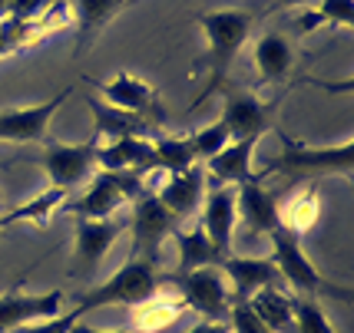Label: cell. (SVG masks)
<instances>
[{
  "label": "cell",
  "instance_id": "obj_20",
  "mask_svg": "<svg viewBox=\"0 0 354 333\" xmlns=\"http://www.w3.org/2000/svg\"><path fill=\"white\" fill-rule=\"evenodd\" d=\"M90 112H93V125H96V139H106V142L129 136L146 139L156 122L146 119V116H136V112H123V109L106 106L100 96H90Z\"/></svg>",
  "mask_w": 354,
  "mask_h": 333
},
{
  "label": "cell",
  "instance_id": "obj_32",
  "mask_svg": "<svg viewBox=\"0 0 354 333\" xmlns=\"http://www.w3.org/2000/svg\"><path fill=\"white\" fill-rule=\"evenodd\" d=\"M80 317H83V310H80V307H73V310L57 314V317L33 320V323H27V327H20V330H14V333H70L80 323Z\"/></svg>",
  "mask_w": 354,
  "mask_h": 333
},
{
  "label": "cell",
  "instance_id": "obj_11",
  "mask_svg": "<svg viewBox=\"0 0 354 333\" xmlns=\"http://www.w3.org/2000/svg\"><path fill=\"white\" fill-rule=\"evenodd\" d=\"M63 303V290H50V294H24L20 287H10L0 294V333H14L27 327L33 320L57 317Z\"/></svg>",
  "mask_w": 354,
  "mask_h": 333
},
{
  "label": "cell",
  "instance_id": "obj_29",
  "mask_svg": "<svg viewBox=\"0 0 354 333\" xmlns=\"http://www.w3.org/2000/svg\"><path fill=\"white\" fill-rule=\"evenodd\" d=\"M292 327L295 333H335V327L324 317L322 303L311 297H292Z\"/></svg>",
  "mask_w": 354,
  "mask_h": 333
},
{
  "label": "cell",
  "instance_id": "obj_1",
  "mask_svg": "<svg viewBox=\"0 0 354 333\" xmlns=\"http://www.w3.org/2000/svg\"><path fill=\"white\" fill-rule=\"evenodd\" d=\"M199 27H202V33H205V60H199L196 66H199V70L209 66V83L202 86L196 106L225 86L229 66L235 63L239 50L245 46L248 33H252V14H248V10H239V7L209 10V14L199 17Z\"/></svg>",
  "mask_w": 354,
  "mask_h": 333
},
{
  "label": "cell",
  "instance_id": "obj_21",
  "mask_svg": "<svg viewBox=\"0 0 354 333\" xmlns=\"http://www.w3.org/2000/svg\"><path fill=\"white\" fill-rule=\"evenodd\" d=\"M295 50L281 33H265L255 43V70L262 83H281L292 76Z\"/></svg>",
  "mask_w": 354,
  "mask_h": 333
},
{
  "label": "cell",
  "instance_id": "obj_14",
  "mask_svg": "<svg viewBox=\"0 0 354 333\" xmlns=\"http://www.w3.org/2000/svg\"><path fill=\"white\" fill-rule=\"evenodd\" d=\"M235 221H239V214H235V188L232 185L205 188V195H202V231L209 234V241L216 244V251L222 258L229 254Z\"/></svg>",
  "mask_w": 354,
  "mask_h": 333
},
{
  "label": "cell",
  "instance_id": "obj_3",
  "mask_svg": "<svg viewBox=\"0 0 354 333\" xmlns=\"http://www.w3.org/2000/svg\"><path fill=\"white\" fill-rule=\"evenodd\" d=\"M153 294H159V274H156V264L149 261L129 258L120 268V271L109 277L106 284H96V287L83 290L77 297V307L83 314H90L96 307H136V303L149 301Z\"/></svg>",
  "mask_w": 354,
  "mask_h": 333
},
{
  "label": "cell",
  "instance_id": "obj_18",
  "mask_svg": "<svg viewBox=\"0 0 354 333\" xmlns=\"http://www.w3.org/2000/svg\"><path fill=\"white\" fill-rule=\"evenodd\" d=\"M96 165L100 172H123V168H133V172H153L156 168V155H153V142L149 139H113V142H100L96 145Z\"/></svg>",
  "mask_w": 354,
  "mask_h": 333
},
{
  "label": "cell",
  "instance_id": "obj_40",
  "mask_svg": "<svg viewBox=\"0 0 354 333\" xmlns=\"http://www.w3.org/2000/svg\"><path fill=\"white\" fill-rule=\"evenodd\" d=\"M0 168H7V165H3V162H0Z\"/></svg>",
  "mask_w": 354,
  "mask_h": 333
},
{
  "label": "cell",
  "instance_id": "obj_10",
  "mask_svg": "<svg viewBox=\"0 0 354 333\" xmlns=\"http://www.w3.org/2000/svg\"><path fill=\"white\" fill-rule=\"evenodd\" d=\"M123 225L113 218H77V234H73V274L80 277H93L100 268V261L106 258V251L116 244Z\"/></svg>",
  "mask_w": 354,
  "mask_h": 333
},
{
  "label": "cell",
  "instance_id": "obj_35",
  "mask_svg": "<svg viewBox=\"0 0 354 333\" xmlns=\"http://www.w3.org/2000/svg\"><path fill=\"white\" fill-rule=\"evenodd\" d=\"M324 27V20H322V14L315 10V7H308L305 14H301V20H298V30L301 33H311V30H322Z\"/></svg>",
  "mask_w": 354,
  "mask_h": 333
},
{
  "label": "cell",
  "instance_id": "obj_17",
  "mask_svg": "<svg viewBox=\"0 0 354 333\" xmlns=\"http://www.w3.org/2000/svg\"><path fill=\"white\" fill-rule=\"evenodd\" d=\"M255 149H259V139H235V142H229L218 155H212L202 168H205V175H212L216 185H232V188H239V185L259 179L255 168H252Z\"/></svg>",
  "mask_w": 354,
  "mask_h": 333
},
{
  "label": "cell",
  "instance_id": "obj_23",
  "mask_svg": "<svg viewBox=\"0 0 354 333\" xmlns=\"http://www.w3.org/2000/svg\"><path fill=\"white\" fill-rule=\"evenodd\" d=\"M248 307L262 320L268 333H295L292 327V297L281 287H262L248 297Z\"/></svg>",
  "mask_w": 354,
  "mask_h": 333
},
{
  "label": "cell",
  "instance_id": "obj_15",
  "mask_svg": "<svg viewBox=\"0 0 354 333\" xmlns=\"http://www.w3.org/2000/svg\"><path fill=\"white\" fill-rule=\"evenodd\" d=\"M235 214H242V225H245L252 234H262V238H268L275 228H281L278 198L272 195L259 179H252V182L235 188Z\"/></svg>",
  "mask_w": 354,
  "mask_h": 333
},
{
  "label": "cell",
  "instance_id": "obj_9",
  "mask_svg": "<svg viewBox=\"0 0 354 333\" xmlns=\"http://www.w3.org/2000/svg\"><path fill=\"white\" fill-rule=\"evenodd\" d=\"M70 96H73V86L60 90L53 99H46V103L0 112V139H3V142H40V139H46L50 122H53V116L60 112V106Z\"/></svg>",
  "mask_w": 354,
  "mask_h": 333
},
{
  "label": "cell",
  "instance_id": "obj_16",
  "mask_svg": "<svg viewBox=\"0 0 354 333\" xmlns=\"http://www.w3.org/2000/svg\"><path fill=\"white\" fill-rule=\"evenodd\" d=\"M153 195L159 198L176 218L192 214L202 205V195H205V168L196 162V165L185 168V172H172V175H166L162 182L156 185Z\"/></svg>",
  "mask_w": 354,
  "mask_h": 333
},
{
  "label": "cell",
  "instance_id": "obj_6",
  "mask_svg": "<svg viewBox=\"0 0 354 333\" xmlns=\"http://www.w3.org/2000/svg\"><path fill=\"white\" fill-rule=\"evenodd\" d=\"M129 225H133V254L129 258L156 264L159 248H162L166 238H172V231L179 228V218L153 192H146V195H139L133 201V221Z\"/></svg>",
  "mask_w": 354,
  "mask_h": 333
},
{
  "label": "cell",
  "instance_id": "obj_31",
  "mask_svg": "<svg viewBox=\"0 0 354 333\" xmlns=\"http://www.w3.org/2000/svg\"><path fill=\"white\" fill-rule=\"evenodd\" d=\"M315 10L322 14L324 27H344V30L354 27V0H318Z\"/></svg>",
  "mask_w": 354,
  "mask_h": 333
},
{
  "label": "cell",
  "instance_id": "obj_38",
  "mask_svg": "<svg viewBox=\"0 0 354 333\" xmlns=\"http://www.w3.org/2000/svg\"><path fill=\"white\" fill-rule=\"evenodd\" d=\"M70 333H133V330H96V327H86V323H77Z\"/></svg>",
  "mask_w": 354,
  "mask_h": 333
},
{
  "label": "cell",
  "instance_id": "obj_34",
  "mask_svg": "<svg viewBox=\"0 0 354 333\" xmlns=\"http://www.w3.org/2000/svg\"><path fill=\"white\" fill-rule=\"evenodd\" d=\"M53 0H7V20H37Z\"/></svg>",
  "mask_w": 354,
  "mask_h": 333
},
{
  "label": "cell",
  "instance_id": "obj_39",
  "mask_svg": "<svg viewBox=\"0 0 354 333\" xmlns=\"http://www.w3.org/2000/svg\"><path fill=\"white\" fill-rule=\"evenodd\" d=\"M7 20V0H0V23Z\"/></svg>",
  "mask_w": 354,
  "mask_h": 333
},
{
  "label": "cell",
  "instance_id": "obj_36",
  "mask_svg": "<svg viewBox=\"0 0 354 333\" xmlns=\"http://www.w3.org/2000/svg\"><path fill=\"white\" fill-rule=\"evenodd\" d=\"M185 333H232L225 320H199L196 327H189Z\"/></svg>",
  "mask_w": 354,
  "mask_h": 333
},
{
  "label": "cell",
  "instance_id": "obj_7",
  "mask_svg": "<svg viewBox=\"0 0 354 333\" xmlns=\"http://www.w3.org/2000/svg\"><path fill=\"white\" fill-rule=\"evenodd\" d=\"M96 145H100L96 136L90 142H77V145L46 142V149L40 152V165L46 168L50 188H60L70 195L80 182H90L93 168H96Z\"/></svg>",
  "mask_w": 354,
  "mask_h": 333
},
{
  "label": "cell",
  "instance_id": "obj_13",
  "mask_svg": "<svg viewBox=\"0 0 354 333\" xmlns=\"http://www.w3.org/2000/svg\"><path fill=\"white\" fill-rule=\"evenodd\" d=\"M86 83H93V86L100 90V99H103L106 106L162 122V116L153 112L156 90L146 83V79H139V76H133V73H116L113 79H86Z\"/></svg>",
  "mask_w": 354,
  "mask_h": 333
},
{
  "label": "cell",
  "instance_id": "obj_27",
  "mask_svg": "<svg viewBox=\"0 0 354 333\" xmlns=\"http://www.w3.org/2000/svg\"><path fill=\"white\" fill-rule=\"evenodd\" d=\"M63 201H66V192H60V188H46V192H40L33 201L20 205V208H14V212H7V214H0V225L10 228V225H17V221L46 225L50 214L57 212V208H63Z\"/></svg>",
  "mask_w": 354,
  "mask_h": 333
},
{
  "label": "cell",
  "instance_id": "obj_19",
  "mask_svg": "<svg viewBox=\"0 0 354 333\" xmlns=\"http://www.w3.org/2000/svg\"><path fill=\"white\" fill-rule=\"evenodd\" d=\"M120 205H126V198H123V192H120L116 179H113V172H100V175L90 179L86 192H83L77 201L63 205V208L73 214V218H113V212H116Z\"/></svg>",
  "mask_w": 354,
  "mask_h": 333
},
{
  "label": "cell",
  "instance_id": "obj_8",
  "mask_svg": "<svg viewBox=\"0 0 354 333\" xmlns=\"http://www.w3.org/2000/svg\"><path fill=\"white\" fill-rule=\"evenodd\" d=\"M272 112L275 103L265 106L262 96L248 90H225L222 92V125L229 129L232 142L235 139H262L272 129Z\"/></svg>",
  "mask_w": 354,
  "mask_h": 333
},
{
  "label": "cell",
  "instance_id": "obj_37",
  "mask_svg": "<svg viewBox=\"0 0 354 333\" xmlns=\"http://www.w3.org/2000/svg\"><path fill=\"white\" fill-rule=\"evenodd\" d=\"M318 0H272L268 10H281V7H315Z\"/></svg>",
  "mask_w": 354,
  "mask_h": 333
},
{
  "label": "cell",
  "instance_id": "obj_41",
  "mask_svg": "<svg viewBox=\"0 0 354 333\" xmlns=\"http://www.w3.org/2000/svg\"><path fill=\"white\" fill-rule=\"evenodd\" d=\"M0 231H3V225H0Z\"/></svg>",
  "mask_w": 354,
  "mask_h": 333
},
{
  "label": "cell",
  "instance_id": "obj_2",
  "mask_svg": "<svg viewBox=\"0 0 354 333\" xmlns=\"http://www.w3.org/2000/svg\"><path fill=\"white\" fill-rule=\"evenodd\" d=\"M268 244H272V264L278 268L281 284H288L298 297L318 301L322 294H328V297H338V301H351V290L331 284V281H328L324 274H318V268L305 258L301 238H298L295 231L275 228V231L268 234Z\"/></svg>",
  "mask_w": 354,
  "mask_h": 333
},
{
  "label": "cell",
  "instance_id": "obj_5",
  "mask_svg": "<svg viewBox=\"0 0 354 333\" xmlns=\"http://www.w3.org/2000/svg\"><path fill=\"white\" fill-rule=\"evenodd\" d=\"M179 284V301L202 314V320H225L232 307V287L225 281V274L218 264H209V268H196L189 274H176L172 277Z\"/></svg>",
  "mask_w": 354,
  "mask_h": 333
},
{
  "label": "cell",
  "instance_id": "obj_25",
  "mask_svg": "<svg viewBox=\"0 0 354 333\" xmlns=\"http://www.w3.org/2000/svg\"><path fill=\"white\" fill-rule=\"evenodd\" d=\"M66 3H70V14L80 27V43H90L129 0H66Z\"/></svg>",
  "mask_w": 354,
  "mask_h": 333
},
{
  "label": "cell",
  "instance_id": "obj_28",
  "mask_svg": "<svg viewBox=\"0 0 354 333\" xmlns=\"http://www.w3.org/2000/svg\"><path fill=\"white\" fill-rule=\"evenodd\" d=\"M153 155H156V168L162 172H185V168L196 165V152L189 136H159L153 139Z\"/></svg>",
  "mask_w": 354,
  "mask_h": 333
},
{
  "label": "cell",
  "instance_id": "obj_22",
  "mask_svg": "<svg viewBox=\"0 0 354 333\" xmlns=\"http://www.w3.org/2000/svg\"><path fill=\"white\" fill-rule=\"evenodd\" d=\"M185 303L179 297H162V294H153L149 301H142L133 307V317H129V327L133 333H162L166 327H172L176 320L183 317Z\"/></svg>",
  "mask_w": 354,
  "mask_h": 333
},
{
  "label": "cell",
  "instance_id": "obj_26",
  "mask_svg": "<svg viewBox=\"0 0 354 333\" xmlns=\"http://www.w3.org/2000/svg\"><path fill=\"white\" fill-rule=\"evenodd\" d=\"M172 238L179 244V271L176 274H189L196 271V268H209V264H218L222 254L216 251V244L209 241V234L199 228H192V231H172Z\"/></svg>",
  "mask_w": 354,
  "mask_h": 333
},
{
  "label": "cell",
  "instance_id": "obj_24",
  "mask_svg": "<svg viewBox=\"0 0 354 333\" xmlns=\"http://www.w3.org/2000/svg\"><path fill=\"white\" fill-rule=\"evenodd\" d=\"M318 212H322V201H318V179L305 182L298 192L292 195V201L281 208L278 205V218H281V228L295 231L298 238L308 231L315 221H318Z\"/></svg>",
  "mask_w": 354,
  "mask_h": 333
},
{
  "label": "cell",
  "instance_id": "obj_4",
  "mask_svg": "<svg viewBox=\"0 0 354 333\" xmlns=\"http://www.w3.org/2000/svg\"><path fill=\"white\" fill-rule=\"evenodd\" d=\"M354 165V142H341V145H328V149H315L305 142H292L285 136V152L275 162H268L265 172H288L292 179H318V175H351Z\"/></svg>",
  "mask_w": 354,
  "mask_h": 333
},
{
  "label": "cell",
  "instance_id": "obj_33",
  "mask_svg": "<svg viewBox=\"0 0 354 333\" xmlns=\"http://www.w3.org/2000/svg\"><path fill=\"white\" fill-rule=\"evenodd\" d=\"M229 330L232 333H268V327H265L262 320L255 317V310L248 307V301H235L229 307Z\"/></svg>",
  "mask_w": 354,
  "mask_h": 333
},
{
  "label": "cell",
  "instance_id": "obj_12",
  "mask_svg": "<svg viewBox=\"0 0 354 333\" xmlns=\"http://www.w3.org/2000/svg\"><path fill=\"white\" fill-rule=\"evenodd\" d=\"M218 268L225 274L232 287V303L248 301L252 294H259L262 287H281L278 268L272 258H242V254H225L218 261Z\"/></svg>",
  "mask_w": 354,
  "mask_h": 333
},
{
  "label": "cell",
  "instance_id": "obj_30",
  "mask_svg": "<svg viewBox=\"0 0 354 333\" xmlns=\"http://www.w3.org/2000/svg\"><path fill=\"white\" fill-rule=\"evenodd\" d=\"M189 142H192V152H196V162H209L212 155H218V152L229 145L232 136H229V129H225L222 122H212V125L196 129V132L189 136Z\"/></svg>",
  "mask_w": 354,
  "mask_h": 333
}]
</instances>
